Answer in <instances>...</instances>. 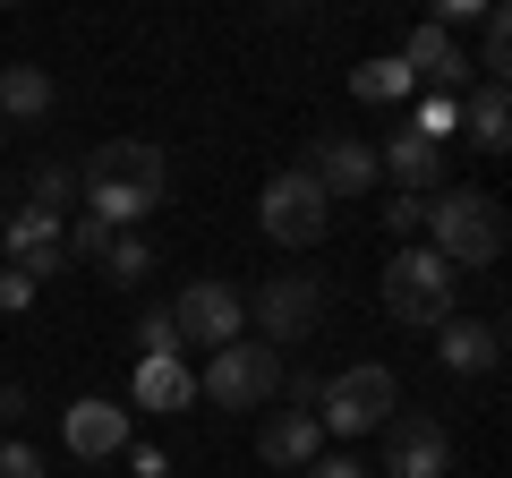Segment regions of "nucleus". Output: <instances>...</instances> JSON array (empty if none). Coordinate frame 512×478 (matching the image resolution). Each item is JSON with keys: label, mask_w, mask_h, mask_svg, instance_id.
I'll use <instances>...</instances> for the list:
<instances>
[{"label": "nucleus", "mask_w": 512, "mask_h": 478, "mask_svg": "<svg viewBox=\"0 0 512 478\" xmlns=\"http://www.w3.org/2000/svg\"><path fill=\"white\" fill-rule=\"evenodd\" d=\"M60 436H69V453H77V461H111V453H128V410H120V402H103V393H86V402H69Z\"/></svg>", "instance_id": "13"}, {"label": "nucleus", "mask_w": 512, "mask_h": 478, "mask_svg": "<svg viewBox=\"0 0 512 478\" xmlns=\"http://www.w3.org/2000/svg\"><path fill=\"white\" fill-rule=\"evenodd\" d=\"M453 291H461V274L436 248H393V265H384V308H393V325H444L453 316Z\"/></svg>", "instance_id": "4"}, {"label": "nucleus", "mask_w": 512, "mask_h": 478, "mask_svg": "<svg viewBox=\"0 0 512 478\" xmlns=\"http://www.w3.org/2000/svg\"><path fill=\"white\" fill-rule=\"evenodd\" d=\"M384 231H393V239L427 231V197H393V205H384Z\"/></svg>", "instance_id": "26"}, {"label": "nucleus", "mask_w": 512, "mask_h": 478, "mask_svg": "<svg viewBox=\"0 0 512 478\" xmlns=\"http://www.w3.org/2000/svg\"><path fill=\"white\" fill-rule=\"evenodd\" d=\"M0 478H43V453L35 444H0Z\"/></svg>", "instance_id": "27"}, {"label": "nucleus", "mask_w": 512, "mask_h": 478, "mask_svg": "<svg viewBox=\"0 0 512 478\" xmlns=\"http://www.w3.org/2000/svg\"><path fill=\"white\" fill-rule=\"evenodd\" d=\"M163 197H171V163L146 137H103V146L77 163V205H86L103 231H137Z\"/></svg>", "instance_id": "1"}, {"label": "nucleus", "mask_w": 512, "mask_h": 478, "mask_svg": "<svg viewBox=\"0 0 512 478\" xmlns=\"http://www.w3.org/2000/svg\"><path fill=\"white\" fill-rule=\"evenodd\" d=\"M478 26H487V43H478V69L504 77V69H512V18H504V9H487Z\"/></svg>", "instance_id": "25"}, {"label": "nucleus", "mask_w": 512, "mask_h": 478, "mask_svg": "<svg viewBox=\"0 0 512 478\" xmlns=\"http://www.w3.org/2000/svg\"><path fill=\"white\" fill-rule=\"evenodd\" d=\"M453 129H461V94H427L419 120H410V137H427V146H444Z\"/></svg>", "instance_id": "23"}, {"label": "nucleus", "mask_w": 512, "mask_h": 478, "mask_svg": "<svg viewBox=\"0 0 512 478\" xmlns=\"http://www.w3.org/2000/svg\"><path fill=\"white\" fill-rule=\"evenodd\" d=\"M52 103H60L52 69H35V60H9L0 69V120H52Z\"/></svg>", "instance_id": "18"}, {"label": "nucleus", "mask_w": 512, "mask_h": 478, "mask_svg": "<svg viewBox=\"0 0 512 478\" xmlns=\"http://www.w3.org/2000/svg\"><path fill=\"white\" fill-rule=\"evenodd\" d=\"M0 248H9V274L26 282H52L60 274V214H35V205H18V214H0Z\"/></svg>", "instance_id": "11"}, {"label": "nucleus", "mask_w": 512, "mask_h": 478, "mask_svg": "<svg viewBox=\"0 0 512 478\" xmlns=\"http://www.w3.org/2000/svg\"><path fill=\"white\" fill-rule=\"evenodd\" d=\"M316 444H325V427H316L308 410H274V419L256 427V453L274 461V470H308V461H316Z\"/></svg>", "instance_id": "17"}, {"label": "nucleus", "mask_w": 512, "mask_h": 478, "mask_svg": "<svg viewBox=\"0 0 512 478\" xmlns=\"http://www.w3.org/2000/svg\"><path fill=\"white\" fill-rule=\"evenodd\" d=\"M376 171H393V180H402V197H436V188H444V146L393 129V146H376Z\"/></svg>", "instance_id": "16"}, {"label": "nucleus", "mask_w": 512, "mask_h": 478, "mask_svg": "<svg viewBox=\"0 0 512 478\" xmlns=\"http://www.w3.org/2000/svg\"><path fill=\"white\" fill-rule=\"evenodd\" d=\"M402 410V376L376 368V359H359V368H342L325 385V402H316V427H333V436H384V419Z\"/></svg>", "instance_id": "3"}, {"label": "nucleus", "mask_w": 512, "mask_h": 478, "mask_svg": "<svg viewBox=\"0 0 512 478\" xmlns=\"http://www.w3.org/2000/svg\"><path fill=\"white\" fill-rule=\"evenodd\" d=\"M282 393H291V410H308V419H316V402H325V376H282Z\"/></svg>", "instance_id": "29"}, {"label": "nucleus", "mask_w": 512, "mask_h": 478, "mask_svg": "<svg viewBox=\"0 0 512 478\" xmlns=\"http://www.w3.org/2000/svg\"><path fill=\"white\" fill-rule=\"evenodd\" d=\"M291 171H308V180L325 188L333 205H342V197H367V188L384 180V171H376V146H367V137H342V129L308 137V154H299Z\"/></svg>", "instance_id": "10"}, {"label": "nucleus", "mask_w": 512, "mask_h": 478, "mask_svg": "<svg viewBox=\"0 0 512 478\" xmlns=\"http://www.w3.org/2000/svg\"><path fill=\"white\" fill-rule=\"evenodd\" d=\"M0 146H9V120H0Z\"/></svg>", "instance_id": "31"}, {"label": "nucleus", "mask_w": 512, "mask_h": 478, "mask_svg": "<svg viewBox=\"0 0 512 478\" xmlns=\"http://www.w3.org/2000/svg\"><path fill=\"white\" fill-rule=\"evenodd\" d=\"M26 299H35V282H26V274H0V308H26Z\"/></svg>", "instance_id": "30"}, {"label": "nucleus", "mask_w": 512, "mask_h": 478, "mask_svg": "<svg viewBox=\"0 0 512 478\" xmlns=\"http://www.w3.org/2000/svg\"><path fill=\"white\" fill-rule=\"evenodd\" d=\"M325 308H333V291L316 274H274V282H256L248 325H256V342H265V350H282V342H308V333L325 325Z\"/></svg>", "instance_id": "7"}, {"label": "nucleus", "mask_w": 512, "mask_h": 478, "mask_svg": "<svg viewBox=\"0 0 512 478\" xmlns=\"http://www.w3.org/2000/svg\"><path fill=\"white\" fill-rule=\"evenodd\" d=\"M171 325H180V342L222 350V342H239V333H248V291H239V282H222V274H205V282H188V291L171 299Z\"/></svg>", "instance_id": "8"}, {"label": "nucleus", "mask_w": 512, "mask_h": 478, "mask_svg": "<svg viewBox=\"0 0 512 478\" xmlns=\"http://www.w3.org/2000/svg\"><path fill=\"white\" fill-rule=\"evenodd\" d=\"M461 129H470L478 154H504L512 146V86H504V77H478V86L461 94Z\"/></svg>", "instance_id": "15"}, {"label": "nucleus", "mask_w": 512, "mask_h": 478, "mask_svg": "<svg viewBox=\"0 0 512 478\" xmlns=\"http://www.w3.org/2000/svg\"><path fill=\"white\" fill-rule=\"evenodd\" d=\"M444 342H436V359L453 376H487V368H504V325L495 316H444Z\"/></svg>", "instance_id": "14"}, {"label": "nucleus", "mask_w": 512, "mask_h": 478, "mask_svg": "<svg viewBox=\"0 0 512 478\" xmlns=\"http://www.w3.org/2000/svg\"><path fill=\"white\" fill-rule=\"evenodd\" d=\"M188 393H197V376L180 359H137V385H128L137 410H188Z\"/></svg>", "instance_id": "19"}, {"label": "nucleus", "mask_w": 512, "mask_h": 478, "mask_svg": "<svg viewBox=\"0 0 512 478\" xmlns=\"http://www.w3.org/2000/svg\"><path fill=\"white\" fill-rule=\"evenodd\" d=\"M504 205L487 197V188H436V197H427V248H436L444 265H495L504 257Z\"/></svg>", "instance_id": "2"}, {"label": "nucleus", "mask_w": 512, "mask_h": 478, "mask_svg": "<svg viewBox=\"0 0 512 478\" xmlns=\"http://www.w3.org/2000/svg\"><path fill=\"white\" fill-rule=\"evenodd\" d=\"M256 231L274 239V248H316L333 231V197L308 171H274V180L256 188Z\"/></svg>", "instance_id": "5"}, {"label": "nucleus", "mask_w": 512, "mask_h": 478, "mask_svg": "<svg viewBox=\"0 0 512 478\" xmlns=\"http://www.w3.org/2000/svg\"><path fill=\"white\" fill-rule=\"evenodd\" d=\"M299 478H367V461H350V453H316Z\"/></svg>", "instance_id": "28"}, {"label": "nucleus", "mask_w": 512, "mask_h": 478, "mask_svg": "<svg viewBox=\"0 0 512 478\" xmlns=\"http://www.w3.org/2000/svg\"><path fill=\"white\" fill-rule=\"evenodd\" d=\"M350 94H359V103H393V111H402L410 94H419V77L402 69V52H384V60H359V69H350Z\"/></svg>", "instance_id": "20"}, {"label": "nucleus", "mask_w": 512, "mask_h": 478, "mask_svg": "<svg viewBox=\"0 0 512 478\" xmlns=\"http://www.w3.org/2000/svg\"><path fill=\"white\" fill-rule=\"evenodd\" d=\"M94 274H103L111 291H137V282L154 274V248H146V239H137V231H111V248H103V257H94Z\"/></svg>", "instance_id": "21"}, {"label": "nucleus", "mask_w": 512, "mask_h": 478, "mask_svg": "<svg viewBox=\"0 0 512 478\" xmlns=\"http://www.w3.org/2000/svg\"><path fill=\"white\" fill-rule=\"evenodd\" d=\"M402 69L419 77L427 94H461V86H470V60H461V35H444V26H410V43H402Z\"/></svg>", "instance_id": "12"}, {"label": "nucleus", "mask_w": 512, "mask_h": 478, "mask_svg": "<svg viewBox=\"0 0 512 478\" xmlns=\"http://www.w3.org/2000/svg\"><path fill=\"white\" fill-rule=\"evenodd\" d=\"M197 393L205 402H222V410H265L282 393V350H265V342H222L214 359H205V376H197Z\"/></svg>", "instance_id": "6"}, {"label": "nucleus", "mask_w": 512, "mask_h": 478, "mask_svg": "<svg viewBox=\"0 0 512 478\" xmlns=\"http://www.w3.org/2000/svg\"><path fill=\"white\" fill-rule=\"evenodd\" d=\"M77 205V163H35V214Z\"/></svg>", "instance_id": "22"}, {"label": "nucleus", "mask_w": 512, "mask_h": 478, "mask_svg": "<svg viewBox=\"0 0 512 478\" xmlns=\"http://www.w3.org/2000/svg\"><path fill=\"white\" fill-rule=\"evenodd\" d=\"M384 478H453V436L427 410H393L384 419Z\"/></svg>", "instance_id": "9"}, {"label": "nucleus", "mask_w": 512, "mask_h": 478, "mask_svg": "<svg viewBox=\"0 0 512 478\" xmlns=\"http://www.w3.org/2000/svg\"><path fill=\"white\" fill-rule=\"evenodd\" d=\"M137 359H180V325H171V308L137 316Z\"/></svg>", "instance_id": "24"}]
</instances>
